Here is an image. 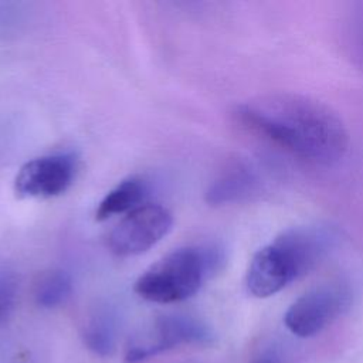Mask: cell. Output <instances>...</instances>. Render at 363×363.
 <instances>
[{
	"label": "cell",
	"mask_w": 363,
	"mask_h": 363,
	"mask_svg": "<svg viewBox=\"0 0 363 363\" xmlns=\"http://www.w3.org/2000/svg\"><path fill=\"white\" fill-rule=\"evenodd\" d=\"M247 130L291 153L320 164L337 162L349 145L347 130L336 112L299 94H269L234 111Z\"/></svg>",
	"instance_id": "6da1fadb"
},
{
	"label": "cell",
	"mask_w": 363,
	"mask_h": 363,
	"mask_svg": "<svg viewBox=\"0 0 363 363\" xmlns=\"http://www.w3.org/2000/svg\"><path fill=\"white\" fill-rule=\"evenodd\" d=\"M336 233L329 225L291 227L258 250L250 261L245 285L251 295L268 298L306 275L333 248Z\"/></svg>",
	"instance_id": "7a4b0ae2"
},
{
	"label": "cell",
	"mask_w": 363,
	"mask_h": 363,
	"mask_svg": "<svg viewBox=\"0 0 363 363\" xmlns=\"http://www.w3.org/2000/svg\"><path fill=\"white\" fill-rule=\"evenodd\" d=\"M224 264L218 245L174 250L150 265L135 282V292L150 302L173 303L191 298Z\"/></svg>",
	"instance_id": "3957f363"
},
{
	"label": "cell",
	"mask_w": 363,
	"mask_h": 363,
	"mask_svg": "<svg viewBox=\"0 0 363 363\" xmlns=\"http://www.w3.org/2000/svg\"><path fill=\"white\" fill-rule=\"evenodd\" d=\"M211 328L203 320L183 313L159 316L150 328L135 336L125 353V363H142L159 353L182 345L207 346L214 343Z\"/></svg>",
	"instance_id": "277c9868"
},
{
	"label": "cell",
	"mask_w": 363,
	"mask_h": 363,
	"mask_svg": "<svg viewBox=\"0 0 363 363\" xmlns=\"http://www.w3.org/2000/svg\"><path fill=\"white\" fill-rule=\"evenodd\" d=\"M350 303L343 282L320 284L295 299L284 315L286 329L298 337H311L332 323Z\"/></svg>",
	"instance_id": "5b68a950"
},
{
	"label": "cell",
	"mask_w": 363,
	"mask_h": 363,
	"mask_svg": "<svg viewBox=\"0 0 363 363\" xmlns=\"http://www.w3.org/2000/svg\"><path fill=\"white\" fill-rule=\"evenodd\" d=\"M172 213L160 204H142L129 211L109 233L108 247L118 257L142 254L172 228Z\"/></svg>",
	"instance_id": "8992f818"
},
{
	"label": "cell",
	"mask_w": 363,
	"mask_h": 363,
	"mask_svg": "<svg viewBox=\"0 0 363 363\" xmlns=\"http://www.w3.org/2000/svg\"><path fill=\"white\" fill-rule=\"evenodd\" d=\"M75 172L77 159L72 153L40 156L20 167L14 191L18 197H54L71 186Z\"/></svg>",
	"instance_id": "52a82bcc"
},
{
	"label": "cell",
	"mask_w": 363,
	"mask_h": 363,
	"mask_svg": "<svg viewBox=\"0 0 363 363\" xmlns=\"http://www.w3.org/2000/svg\"><path fill=\"white\" fill-rule=\"evenodd\" d=\"M259 183V177L251 164L242 160L231 162L208 186L206 201L210 206H225L247 200L257 194Z\"/></svg>",
	"instance_id": "ba28073f"
},
{
	"label": "cell",
	"mask_w": 363,
	"mask_h": 363,
	"mask_svg": "<svg viewBox=\"0 0 363 363\" xmlns=\"http://www.w3.org/2000/svg\"><path fill=\"white\" fill-rule=\"evenodd\" d=\"M118 333V318L108 305L96 306L88 316L82 329L85 346L98 356H109L115 350Z\"/></svg>",
	"instance_id": "9c48e42d"
},
{
	"label": "cell",
	"mask_w": 363,
	"mask_h": 363,
	"mask_svg": "<svg viewBox=\"0 0 363 363\" xmlns=\"http://www.w3.org/2000/svg\"><path fill=\"white\" fill-rule=\"evenodd\" d=\"M147 193L146 184L138 177H130L115 186L106 196L101 200L96 208V220H106L115 214L129 213L136 207L142 206L145 196Z\"/></svg>",
	"instance_id": "30bf717a"
},
{
	"label": "cell",
	"mask_w": 363,
	"mask_h": 363,
	"mask_svg": "<svg viewBox=\"0 0 363 363\" xmlns=\"http://www.w3.org/2000/svg\"><path fill=\"white\" fill-rule=\"evenodd\" d=\"M72 294L71 275L64 269H50L38 277L34 285V301L44 309L64 305Z\"/></svg>",
	"instance_id": "8fae6325"
},
{
	"label": "cell",
	"mask_w": 363,
	"mask_h": 363,
	"mask_svg": "<svg viewBox=\"0 0 363 363\" xmlns=\"http://www.w3.org/2000/svg\"><path fill=\"white\" fill-rule=\"evenodd\" d=\"M18 292V279L13 269L0 267V325L11 315Z\"/></svg>",
	"instance_id": "7c38bea8"
},
{
	"label": "cell",
	"mask_w": 363,
	"mask_h": 363,
	"mask_svg": "<svg viewBox=\"0 0 363 363\" xmlns=\"http://www.w3.org/2000/svg\"><path fill=\"white\" fill-rule=\"evenodd\" d=\"M24 11L18 3L0 1V38L7 37L23 24Z\"/></svg>",
	"instance_id": "4fadbf2b"
},
{
	"label": "cell",
	"mask_w": 363,
	"mask_h": 363,
	"mask_svg": "<svg viewBox=\"0 0 363 363\" xmlns=\"http://www.w3.org/2000/svg\"><path fill=\"white\" fill-rule=\"evenodd\" d=\"M252 363H281V359L277 352H265L261 356H258Z\"/></svg>",
	"instance_id": "5bb4252c"
}]
</instances>
